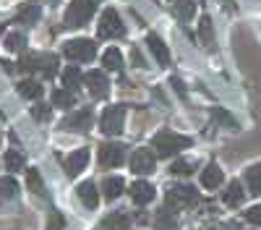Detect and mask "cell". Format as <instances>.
<instances>
[{
	"instance_id": "obj_1",
	"label": "cell",
	"mask_w": 261,
	"mask_h": 230,
	"mask_svg": "<svg viewBox=\"0 0 261 230\" xmlns=\"http://www.w3.org/2000/svg\"><path fill=\"white\" fill-rule=\"evenodd\" d=\"M193 141L188 136H180V134H172V131H160L154 136V149L160 157H172L178 155L180 149H188Z\"/></svg>"
},
{
	"instance_id": "obj_14",
	"label": "cell",
	"mask_w": 261,
	"mask_h": 230,
	"mask_svg": "<svg viewBox=\"0 0 261 230\" xmlns=\"http://www.w3.org/2000/svg\"><path fill=\"white\" fill-rule=\"evenodd\" d=\"M130 199H134V204H139V207L149 204L151 199H154V186L146 183V181H136L134 186H130Z\"/></svg>"
},
{
	"instance_id": "obj_2",
	"label": "cell",
	"mask_w": 261,
	"mask_h": 230,
	"mask_svg": "<svg viewBox=\"0 0 261 230\" xmlns=\"http://www.w3.org/2000/svg\"><path fill=\"white\" fill-rule=\"evenodd\" d=\"M97 13V0H71L65 11V27H84Z\"/></svg>"
},
{
	"instance_id": "obj_40",
	"label": "cell",
	"mask_w": 261,
	"mask_h": 230,
	"mask_svg": "<svg viewBox=\"0 0 261 230\" xmlns=\"http://www.w3.org/2000/svg\"><path fill=\"white\" fill-rule=\"evenodd\" d=\"M0 201H3V199H0Z\"/></svg>"
},
{
	"instance_id": "obj_29",
	"label": "cell",
	"mask_w": 261,
	"mask_h": 230,
	"mask_svg": "<svg viewBox=\"0 0 261 230\" xmlns=\"http://www.w3.org/2000/svg\"><path fill=\"white\" fill-rule=\"evenodd\" d=\"M246 183H248V188H251V194H261V165L248 167V173H246Z\"/></svg>"
},
{
	"instance_id": "obj_9",
	"label": "cell",
	"mask_w": 261,
	"mask_h": 230,
	"mask_svg": "<svg viewBox=\"0 0 261 230\" xmlns=\"http://www.w3.org/2000/svg\"><path fill=\"white\" fill-rule=\"evenodd\" d=\"M154 165H157V155L151 152V149H136L134 155H130V170H134L136 175H146L154 170Z\"/></svg>"
},
{
	"instance_id": "obj_37",
	"label": "cell",
	"mask_w": 261,
	"mask_h": 230,
	"mask_svg": "<svg viewBox=\"0 0 261 230\" xmlns=\"http://www.w3.org/2000/svg\"><path fill=\"white\" fill-rule=\"evenodd\" d=\"M246 220H248L251 225H258V227H261V204H256V207L248 209V212H246Z\"/></svg>"
},
{
	"instance_id": "obj_35",
	"label": "cell",
	"mask_w": 261,
	"mask_h": 230,
	"mask_svg": "<svg viewBox=\"0 0 261 230\" xmlns=\"http://www.w3.org/2000/svg\"><path fill=\"white\" fill-rule=\"evenodd\" d=\"M32 118L34 120H47L50 118V108H47V105H34V108H32Z\"/></svg>"
},
{
	"instance_id": "obj_22",
	"label": "cell",
	"mask_w": 261,
	"mask_h": 230,
	"mask_svg": "<svg viewBox=\"0 0 261 230\" xmlns=\"http://www.w3.org/2000/svg\"><path fill=\"white\" fill-rule=\"evenodd\" d=\"M99 230H128V217L120 215V212H113V215L102 217Z\"/></svg>"
},
{
	"instance_id": "obj_32",
	"label": "cell",
	"mask_w": 261,
	"mask_h": 230,
	"mask_svg": "<svg viewBox=\"0 0 261 230\" xmlns=\"http://www.w3.org/2000/svg\"><path fill=\"white\" fill-rule=\"evenodd\" d=\"M212 120H217V123H222V125H227V129H238V123H235V118L232 115H227L222 108H214L212 110Z\"/></svg>"
},
{
	"instance_id": "obj_30",
	"label": "cell",
	"mask_w": 261,
	"mask_h": 230,
	"mask_svg": "<svg viewBox=\"0 0 261 230\" xmlns=\"http://www.w3.org/2000/svg\"><path fill=\"white\" fill-rule=\"evenodd\" d=\"M24 165H27V160H24V155H21L18 149H8L6 152V170H24Z\"/></svg>"
},
{
	"instance_id": "obj_17",
	"label": "cell",
	"mask_w": 261,
	"mask_h": 230,
	"mask_svg": "<svg viewBox=\"0 0 261 230\" xmlns=\"http://www.w3.org/2000/svg\"><path fill=\"white\" fill-rule=\"evenodd\" d=\"M170 11L180 21H191L193 11H196V0H170Z\"/></svg>"
},
{
	"instance_id": "obj_38",
	"label": "cell",
	"mask_w": 261,
	"mask_h": 230,
	"mask_svg": "<svg viewBox=\"0 0 261 230\" xmlns=\"http://www.w3.org/2000/svg\"><path fill=\"white\" fill-rule=\"evenodd\" d=\"M170 84H172V87H175V92H178L180 97H186V87H183V81H180V79H172Z\"/></svg>"
},
{
	"instance_id": "obj_4",
	"label": "cell",
	"mask_w": 261,
	"mask_h": 230,
	"mask_svg": "<svg viewBox=\"0 0 261 230\" xmlns=\"http://www.w3.org/2000/svg\"><path fill=\"white\" fill-rule=\"evenodd\" d=\"M21 71H39L45 76H55L58 71V58L53 53H39V55H24L21 58Z\"/></svg>"
},
{
	"instance_id": "obj_7",
	"label": "cell",
	"mask_w": 261,
	"mask_h": 230,
	"mask_svg": "<svg viewBox=\"0 0 261 230\" xmlns=\"http://www.w3.org/2000/svg\"><path fill=\"white\" fill-rule=\"evenodd\" d=\"M97 32H99L102 39H118V37L125 34V27H123V21H120V16H118L115 8L102 11V16H99V29H97Z\"/></svg>"
},
{
	"instance_id": "obj_25",
	"label": "cell",
	"mask_w": 261,
	"mask_h": 230,
	"mask_svg": "<svg viewBox=\"0 0 261 230\" xmlns=\"http://www.w3.org/2000/svg\"><path fill=\"white\" fill-rule=\"evenodd\" d=\"M18 94H21V97H27V99H39V97H42L39 81H34V79H24V81L18 84Z\"/></svg>"
},
{
	"instance_id": "obj_26",
	"label": "cell",
	"mask_w": 261,
	"mask_h": 230,
	"mask_svg": "<svg viewBox=\"0 0 261 230\" xmlns=\"http://www.w3.org/2000/svg\"><path fill=\"white\" fill-rule=\"evenodd\" d=\"M27 188H29V191H34L37 196H45V181H42L39 170H34V167H29V170H27Z\"/></svg>"
},
{
	"instance_id": "obj_13",
	"label": "cell",
	"mask_w": 261,
	"mask_h": 230,
	"mask_svg": "<svg viewBox=\"0 0 261 230\" xmlns=\"http://www.w3.org/2000/svg\"><path fill=\"white\" fill-rule=\"evenodd\" d=\"M222 181H225V175H222V167L217 165V162H209L204 170H201V186L204 188H209V191H214V188H220L222 186Z\"/></svg>"
},
{
	"instance_id": "obj_23",
	"label": "cell",
	"mask_w": 261,
	"mask_h": 230,
	"mask_svg": "<svg viewBox=\"0 0 261 230\" xmlns=\"http://www.w3.org/2000/svg\"><path fill=\"white\" fill-rule=\"evenodd\" d=\"M199 39L204 47H214V27H212L209 16H201V21H199Z\"/></svg>"
},
{
	"instance_id": "obj_24",
	"label": "cell",
	"mask_w": 261,
	"mask_h": 230,
	"mask_svg": "<svg viewBox=\"0 0 261 230\" xmlns=\"http://www.w3.org/2000/svg\"><path fill=\"white\" fill-rule=\"evenodd\" d=\"M53 105L55 108H63V110H68L76 105V94L71 89H55L53 92Z\"/></svg>"
},
{
	"instance_id": "obj_34",
	"label": "cell",
	"mask_w": 261,
	"mask_h": 230,
	"mask_svg": "<svg viewBox=\"0 0 261 230\" xmlns=\"http://www.w3.org/2000/svg\"><path fill=\"white\" fill-rule=\"evenodd\" d=\"M170 173H172V175H191V173H193V165L186 162V160H178V162H172Z\"/></svg>"
},
{
	"instance_id": "obj_5",
	"label": "cell",
	"mask_w": 261,
	"mask_h": 230,
	"mask_svg": "<svg viewBox=\"0 0 261 230\" xmlns=\"http://www.w3.org/2000/svg\"><path fill=\"white\" fill-rule=\"evenodd\" d=\"M63 53H65V58L73 60V63H89V60H94V55H97V45H94L92 39L79 37V39L65 42Z\"/></svg>"
},
{
	"instance_id": "obj_27",
	"label": "cell",
	"mask_w": 261,
	"mask_h": 230,
	"mask_svg": "<svg viewBox=\"0 0 261 230\" xmlns=\"http://www.w3.org/2000/svg\"><path fill=\"white\" fill-rule=\"evenodd\" d=\"M102 63H105V68H110V71H120V68H123V55H120V50H118V47L105 50Z\"/></svg>"
},
{
	"instance_id": "obj_6",
	"label": "cell",
	"mask_w": 261,
	"mask_h": 230,
	"mask_svg": "<svg viewBox=\"0 0 261 230\" xmlns=\"http://www.w3.org/2000/svg\"><path fill=\"white\" fill-rule=\"evenodd\" d=\"M123 123H125V105H113V108H105L99 118V131L107 136H118L123 131Z\"/></svg>"
},
{
	"instance_id": "obj_18",
	"label": "cell",
	"mask_w": 261,
	"mask_h": 230,
	"mask_svg": "<svg viewBox=\"0 0 261 230\" xmlns=\"http://www.w3.org/2000/svg\"><path fill=\"white\" fill-rule=\"evenodd\" d=\"M123 188H125L123 178L113 175V178H105V183H102V194H105V199H107V201H115V199L123 194Z\"/></svg>"
},
{
	"instance_id": "obj_36",
	"label": "cell",
	"mask_w": 261,
	"mask_h": 230,
	"mask_svg": "<svg viewBox=\"0 0 261 230\" xmlns=\"http://www.w3.org/2000/svg\"><path fill=\"white\" fill-rule=\"evenodd\" d=\"M63 225H65L63 215H60V212H50V220H47V230H63Z\"/></svg>"
},
{
	"instance_id": "obj_39",
	"label": "cell",
	"mask_w": 261,
	"mask_h": 230,
	"mask_svg": "<svg viewBox=\"0 0 261 230\" xmlns=\"http://www.w3.org/2000/svg\"><path fill=\"white\" fill-rule=\"evenodd\" d=\"M134 60H136V66H139V68H144V60H141V55H139L136 50H134Z\"/></svg>"
},
{
	"instance_id": "obj_21",
	"label": "cell",
	"mask_w": 261,
	"mask_h": 230,
	"mask_svg": "<svg viewBox=\"0 0 261 230\" xmlns=\"http://www.w3.org/2000/svg\"><path fill=\"white\" fill-rule=\"evenodd\" d=\"M39 16H42L39 6H34V3H27V6H21V8H18V13H16V21H18V24H37V21H39Z\"/></svg>"
},
{
	"instance_id": "obj_10",
	"label": "cell",
	"mask_w": 261,
	"mask_h": 230,
	"mask_svg": "<svg viewBox=\"0 0 261 230\" xmlns=\"http://www.w3.org/2000/svg\"><path fill=\"white\" fill-rule=\"evenodd\" d=\"M123 160H125V146L123 144L110 141V144L99 146V162H102V167H118V165H123Z\"/></svg>"
},
{
	"instance_id": "obj_12",
	"label": "cell",
	"mask_w": 261,
	"mask_h": 230,
	"mask_svg": "<svg viewBox=\"0 0 261 230\" xmlns=\"http://www.w3.org/2000/svg\"><path fill=\"white\" fill-rule=\"evenodd\" d=\"M86 162H89V149H76L73 155H68L65 157V173H68V178H76L84 167H86Z\"/></svg>"
},
{
	"instance_id": "obj_33",
	"label": "cell",
	"mask_w": 261,
	"mask_h": 230,
	"mask_svg": "<svg viewBox=\"0 0 261 230\" xmlns=\"http://www.w3.org/2000/svg\"><path fill=\"white\" fill-rule=\"evenodd\" d=\"M24 42H27V37H24V34H21V32H13V34H8V37H6V47L16 53V50L24 47Z\"/></svg>"
},
{
	"instance_id": "obj_16",
	"label": "cell",
	"mask_w": 261,
	"mask_h": 230,
	"mask_svg": "<svg viewBox=\"0 0 261 230\" xmlns=\"http://www.w3.org/2000/svg\"><path fill=\"white\" fill-rule=\"evenodd\" d=\"M146 45H149L151 55L157 58V63H160V66H170V53H167L165 42H162L157 34H149V37H146Z\"/></svg>"
},
{
	"instance_id": "obj_8",
	"label": "cell",
	"mask_w": 261,
	"mask_h": 230,
	"mask_svg": "<svg viewBox=\"0 0 261 230\" xmlns=\"http://www.w3.org/2000/svg\"><path fill=\"white\" fill-rule=\"evenodd\" d=\"M94 123V113L92 108H81V110H73L68 113L63 120H60V129L63 131H89Z\"/></svg>"
},
{
	"instance_id": "obj_31",
	"label": "cell",
	"mask_w": 261,
	"mask_h": 230,
	"mask_svg": "<svg viewBox=\"0 0 261 230\" xmlns=\"http://www.w3.org/2000/svg\"><path fill=\"white\" fill-rule=\"evenodd\" d=\"M18 194V183L13 178H0V199H13Z\"/></svg>"
},
{
	"instance_id": "obj_19",
	"label": "cell",
	"mask_w": 261,
	"mask_h": 230,
	"mask_svg": "<svg viewBox=\"0 0 261 230\" xmlns=\"http://www.w3.org/2000/svg\"><path fill=\"white\" fill-rule=\"evenodd\" d=\"M222 199H225V204H227V207H241V204H243V199H246L243 186L238 183V181H232V183L227 186V191L222 194Z\"/></svg>"
},
{
	"instance_id": "obj_11",
	"label": "cell",
	"mask_w": 261,
	"mask_h": 230,
	"mask_svg": "<svg viewBox=\"0 0 261 230\" xmlns=\"http://www.w3.org/2000/svg\"><path fill=\"white\" fill-rule=\"evenodd\" d=\"M84 84L89 87V94L97 97V99H102L107 92H110V81H107V76L102 71H89L84 76Z\"/></svg>"
},
{
	"instance_id": "obj_28",
	"label": "cell",
	"mask_w": 261,
	"mask_h": 230,
	"mask_svg": "<svg viewBox=\"0 0 261 230\" xmlns=\"http://www.w3.org/2000/svg\"><path fill=\"white\" fill-rule=\"evenodd\" d=\"M81 81H84V76H81V71H79L76 66H68V68L63 71V84H65L68 89H79Z\"/></svg>"
},
{
	"instance_id": "obj_15",
	"label": "cell",
	"mask_w": 261,
	"mask_h": 230,
	"mask_svg": "<svg viewBox=\"0 0 261 230\" xmlns=\"http://www.w3.org/2000/svg\"><path fill=\"white\" fill-rule=\"evenodd\" d=\"M79 199H81V204H84L86 209H97V204H99L97 186H94L92 181H84V183H79Z\"/></svg>"
},
{
	"instance_id": "obj_3",
	"label": "cell",
	"mask_w": 261,
	"mask_h": 230,
	"mask_svg": "<svg viewBox=\"0 0 261 230\" xmlns=\"http://www.w3.org/2000/svg\"><path fill=\"white\" fill-rule=\"evenodd\" d=\"M165 201L172 209H188L193 204H199V191L193 186H170L165 194Z\"/></svg>"
},
{
	"instance_id": "obj_20",
	"label": "cell",
	"mask_w": 261,
	"mask_h": 230,
	"mask_svg": "<svg viewBox=\"0 0 261 230\" xmlns=\"http://www.w3.org/2000/svg\"><path fill=\"white\" fill-rule=\"evenodd\" d=\"M154 227L157 230H178V217L170 212V207L160 209V212L154 215Z\"/></svg>"
}]
</instances>
